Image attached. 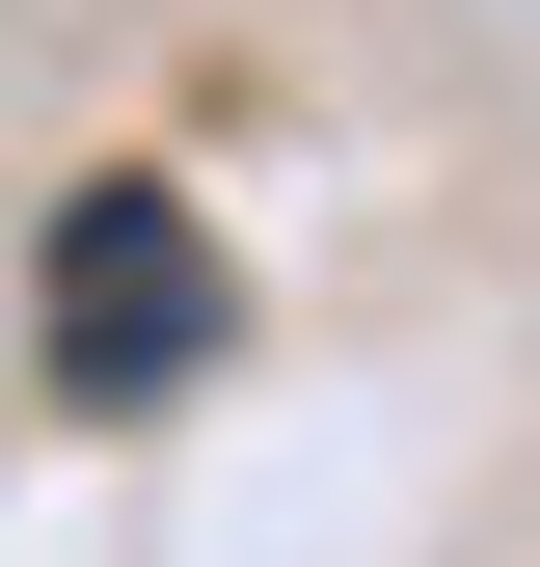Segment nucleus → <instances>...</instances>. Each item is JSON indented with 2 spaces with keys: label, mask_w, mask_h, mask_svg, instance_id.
Instances as JSON below:
<instances>
[{
  "label": "nucleus",
  "mask_w": 540,
  "mask_h": 567,
  "mask_svg": "<svg viewBox=\"0 0 540 567\" xmlns=\"http://www.w3.org/2000/svg\"><path fill=\"white\" fill-rule=\"evenodd\" d=\"M217 244H189V189H54V270H28V351L54 405H189L217 379Z\"/></svg>",
  "instance_id": "f257e3e1"
}]
</instances>
